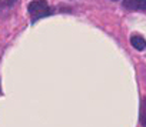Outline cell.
<instances>
[{
	"instance_id": "1",
	"label": "cell",
	"mask_w": 146,
	"mask_h": 127,
	"mask_svg": "<svg viewBox=\"0 0 146 127\" xmlns=\"http://www.w3.org/2000/svg\"><path fill=\"white\" fill-rule=\"evenodd\" d=\"M27 10H29L32 23L37 22L39 19L49 17V16H52V13H53V9L47 5V2H44V0H35V2H32V3L29 5Z\"/></svg>"
},
{
	"instance_id": "4",
	"label": "cell",
	"mask_w": 146,
	"mask_h": 127,
	"mask_svg": "<svg viewBox=\"0 0 146 127\" xmlns=\"http://www.w3.org/2000/svg\"><path fill=\"white\" fill-rule=\"evenodd\" d=\"M140 124L146 127V100H143V104L140 109Z\"/></svg>"
},
{
	"instance_id": "5",
	"label": "cell",
	"mask_w": 146,
	"mask_h": 127,
	"mask_svg": "<svg viewBox=\"0 0 146 127\" xmlns=\"http://www.w3.org/2000/svg\"><path fill=\"white\" fill-rule=\"evenodd\" d=\"M113 2H116V0H113Z\"/></svg>"
},
{
	"instance_id": "2",
	"label": "cell",
	"mask_w": 146,
	"mask_h": 127,
	"mask_svg": "<svg viewBox=\"0 0 146 127\" xmlns=\"http://www.w3.org/2000/svg\"><path fill=\"white\" fill-rule=\"evenodd\" d=\"M123 7L129 10L146 12V0H123Z\"/></svg>"
},
{
	"instance_id": "3",
	"label": "cell",
	"mask_w": 146,
	"mask_h": 127,
	"mask_svg": "<svg viewBox=\"0 0 146 127\" xmlns=\"http://www.w3.org/2000/svg\"><path fill=\"white\" fill-rule=\"evenodd\" d=\"M130 44H132L136 50H139V51H142V50L146 49V40H145L142 36H139V34H133V36L130 37Z\"/></svg>"
}]
</instances>
